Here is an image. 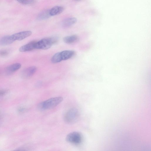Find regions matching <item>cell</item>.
Returning a JSON list of instances; mask_svg holds the SVG:
<instances>
[{
  "mask_svg": "<svg viewBox=\"0 0 151 151\" xmlns=\"http://www.w3.org/2000/svg\"><path fill=\"white\" fill-rule=\"evenodd\" d=\"M63 98L58 96L50 98L38 104V108L41 110H45L54 107L60 103L63 100Z\"/></svg>",
  "mask_w": 151,
  "mask_h": 151,
  "instance_id": "1",
  "label": "cell"
},
{
  "mask_svg": "<svg viewBox=\"0 0 151 151\" xmlns=\"http://www.w3.org/2000/svg\"><path fill=\"white\" fill-rule=\"evenodd\" d=\"M58 41L56 37H45L38 41H36L35 49L47 50L50 48L52 45L55 44Z\"/></svg>",
  "mask_w": 151,
  "mask_h": 151,
  "instance_id": "2",
  "label": "cell"
},
{
  "mask_svg": "<svg viewBox=\"0 0 151 151\" xmlns=\"http://www.w3.org/2000/svg\"><path fill=\"white\" fill-rule=\"evenodd\" d=\"M79 117V113L78 110L75 108L69 109L65 114L64 119L65 122L68 123L75 122Z\"/></svg>",
  "mask_w": 151,
  "mask_h": 151,
  "instance_id": "3",
  "label": "cell"
},
{
  "mask_svg": "<svg viewBox=\"0 0 151 151\" xmlns=\"http://www.w3.org/2000/svg\"><path fill=\"white\" fill-rule=\"evenodd\" d=\"M66 139L68 142L70 143L78 145L81 143L82 137L79 132H74L68 134L66 137Z\"/></svg>",
  "mask_w": 151,
  "mask_h": 151,
  "instance_id": "4",
  "label": "cell"
},
{
  "mask_svg": "<svg viewBox=\"0 0 151 151\" xmlns=\"http://www.w3.org/2000/svg\"><path fill=\"white\" fill-rule=\"evenodd\" d=\"M32 34V32L30 31H25L15 33L11 36L14 41H20L29 37Z\"/></svg>",
  "mask_w": 151,
  "mask_h": 151,
  "instance_id": "5",
  "label": "cell"
},
{
  "mask_svg": "<svg viewBox=\"0 0 151 151\" xmlns=\"http://www.w3.org/2000/svg\"><path fill=\"white\" fill-rule=\"evenodd\" d=\"M37 69V68L35 66H32L27 68L22 72V76L24 78L30 77L35 73Z\"/></svg>",
  "mask_w": 151,
  "mask_h": 151,
  "instance_id": "6",
  "label": "cell"
},
{
  "mask_svg": "<svg viewBox=\"0 0 151 151\" xmlns=\"http://www.w3.org/2000/svg\"><path fill=\"white\" fill-rule=\"evenodd\" d=\"M36 41H32L29 43L21 47L19 51L21 52H25L32 51L35 49V45Z\"/></svg>",
  "mask_w": 151,
  "mask_h": 151,
  "instance_id": "7",
  "label": "cell"
},
{
  "mask_svg": "<svg viewBox=\"0 0 151 151\" xmlns=\"http://www.w3.org/2000/svg\"><path fill=\"white\" fill-rule=\"evenodd\" d=\"M60 54L62 61L68 60L73 57L75 52L73 50H65L60 52Z\"/></svg>",
  "mask_w": 151,
  "mask_h": 151,
  "instance_id": "8",
  "label": "cell"
},
{
  "mask_svg": "<svg viewBox=\"0 0 151 151\" xmlns=\"http://www.w3.org/2000/svg\"><path fill=\"white\" fill-rule=\"evenodd\" d=\"M14 41L11 35L5 36L0 39V45L4 46L9 45Z\"/></svg>",
  "mask_w": 151,
  "mask_h": 151,
  "instance_id": "9",
  "label": "cell"
},
{
  "mask_svg": "<svg viewBox=\"0 0 151 151\" xmlns=\"http://www.w3.org/2000/svg\"><path fill=\"white\" fill-rule=\"evenodd\" d=\"M77 21V19L75 17L68 18L63 21L62 23V26L64 27H68L75 24Z\"/></svg>",
  "mask_w": 151,
  "mask_h": 151,
  "instance_id": "10",
  "label": "cell"
},
{
  "mask_svg": "<svg viewBox=\"0 0 151 151\" xmlns=\"http://www.w3.org/2000/svg\"><path fill=\"white\" fill-rule=\"evenodd\" d=\"M64 8L61 6H56L50 9V13L51 16H54L59 14L64 11Z\"/></svg>",
  "mask_w": 151,
  "mask_h": 151,
  "instance_id": "11",
  "label": "cell"
},
{
  "mask_svg": "<svg viewBox=\"0 0 151 151\" xmlns=\"http://www.w3.org/2000/svg\"><path fill=\"white\" fill-rule=\"evenodd\" d=\"M79 38L76 35H72L65 37L63 40L64 42L67 44H72L75 43L79 40Z\"/></svg>",
  "mask_w": 151,
  "mask_h": 151,
  "instance_id": "12",
  "label": "cell"
},
{
  "mask_svg": "<svg viewBox=\"0 0 151 151\" xmlns=\"http://www.w3.org/2000/svg\"><path fill=\"white\" fill-rule=\"evenodd\" d=\"M51 16L50 9L45 10L40 13L38 15L37 19L39 20H43L48 18Z\"/></svg>",
  "mask_w": 151,
  "mask_h": 151,
  "instance_id": "13",
  "label": "cell"
},
{
  "mask_svg": "<svg viewBox=\"0 0 151 151\" xmlns=\"http://www.w3.org/2000/svg\"><path fill=\"white\" fill-rule=\"evenodd\" d=\"M21 66V65L20 63H15L7 67L6 70L9 73H11L17 71L20 68Z\"/></svg>",
  "mask_w": 151,
  "mask_h": 151,
  "instance_id": "14",
  "label": "cell"
},
{
  "mask_svg": "<svg viewBox=\"0 0 151 151\" xmlns=\"http://www.w3.org/2000/svg\"><path fill=\"white\" fill-rule=\"evenodd\" d=\"M60 52L56 53L52 57L51 59V62L54 63H57L61 61Z\"/></svg>",
  "mask_w": 151,
  "mask_h": 151,
  "instance_id": "15",
  "label": "cell"
},
{
  "mask_svg": "<svg viewBox=\"0 0 151 151\" xmlns=\"http://www.w3.org/2000/svg\"><path fill=\"white\" fill-rule=\"evenodd\" d=\"M19 3L25 5L31 4L34 1V0H17Z\"/></svg>",
  "mask_w": 151,
  "mask_h": 151,
  "instance_id": "16",
  "label": "cell"
},
{
  "mask_svg": "<svg viewBox=\"0 0 151 151\" xmlns=\"http://www.w3.org/2000/svg\"><path fill=\"white\" fill-rule=\"evenodd\" d=\"M9 53L8 51L6 50H3L0 51V56L2 57L6 56Z\"/></svg>",
  "mask_w": 151,
  "mask_h": 151,
  "instance_id": "17",
  "label": "cell"
},
{
  "mask_svg": "<svg viewBox=\"0 0 151 151\" xmlns=\"http://www.w3.org/2000/svg\"><path fill=\"white\" fill-rule=\"evenodd\" d=\"M7 92V90L5 89H0V97L5 95Z\"/></svg>",
  "mask_w": 151,
  "mask_h": 151,
  "instance_id": "18",
  "label": "cell"
},
{
  "mask_svg": "<svg viewBox=\"0 0 151 151\" xmlns=\"http://www.w3.org/2000/svg\"><path fill=\"white\" fill-rule=\"evenodd\" d=\"M25 109L23 108H21L19 109V111L20 112H22L24 111Z\"/></svg>",
  "mask_w": 151,
  "mask_h": 151,
  "instance_id": "19",
  "label": "cell"
}]
</instances>
